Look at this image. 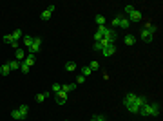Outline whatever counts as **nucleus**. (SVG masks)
Masks as SVG:
<instances>
[{
  "label": "nucleus",
  "instance_id": "nucleus-1",
  "mask_svg": "<svg viewBox=\"0 0 163 121\" xmlns=\"http://www.w3.org/2000/svg\"><path fill=\"white\" fill-rule=\"evenodd\" d=\"M160 112H161V105L160 103H145L140 109L138 114H141V116H149V118H158Z\"/></svg>",
  "mask_w": 163,
  "mask_h": 121
},
{
  "label": "nucleus",
  "instance_id": "nucleus-2",
  "mask_svg": "<svg viewBox=\"0 0 163 121\" xmlns=\"http://www.w3.org/2000/svg\"><path fill=\"white\" fill-rule=\"evenodd\" d=\"M136 96H138L136 92H129L127 96L123 98V105H125V109H127L129 112H132V114H134V101H136Z\"/></svg>",
  "mask_w": 163,
  "mask_h": 121
},
{
  "label": "nucleus",
  "instance_id": "nucleus-3",
  "mask_svg": "<svg viewBox=\"0 0 163 121\" xmlns=\"http://www.w3.org/2000/svg\"><path fill=\"white\" fill-rule=\"evenodd\" d=\"M107 33H109V27H107V25H100V27L96 29V33H94V42H100V40H103Z\"/></svg>",
  "mask_w": 163,
  "mask_h": 121
},
{
  "label": "nucleus",
  "instance_id": "nucleus-4",
  "mask_svg": "<svg viewBox=\"0 0 163 121\" xmlns=\"http://www.w3.org/2000/svg\"><path fill=\"white\" fill-rule=\"evenodd\" d=\"M40 49H42V38L35 36V42H33V45L29 47V54H36Z\"/></svg>",
  "mask_w": 163,
  "mask_h": 121
},
{
  "label": "nucleus",
  "instance_id": "nucleus-5",
  "mask_svg": "<svg viewBox=\"0 0 163 121\" xmlns=\"http://www.w3.org/2000/svg\"><path fill=\"white\" fill-rule=\"evenodd\" d=\"M145 103H147V99H145L143 96H140V94H138V96H136V101H134V114H138L140 109H141V107H143Z\"/></svg>",
  "mask_w": 163,
  "mask_h": 121
},
{
  "label": "nucleus",
  "instance_id": "nucleus-6",
  "mask_svg": "<svg viewBox=\"0 0 163 121\" xmlns=\"http://www.w3.org/2000/svg\"><path fill=\"white\" fill-rule=\"evenodd\" d=\"M114 52H116V45H107V47H103V49H101V54H103L105 58H109V56H112Z\"/></svg>",
  "mask_w": 163,
  "mask_h": 121
},
{
  "label": "nucleus",
  "instance_id": "nucleus-7",
  "mask_svg": "<svg viewBox=\"0 0 163 121\" xmlns=\"http://www.w3.org/2000/svg\"><path fill=\"white\" fill-rule=\"evenodd\" d=\"M141 18H143V15H141L138 9H134L132 13H129V22H140Z\"/></svg>",
  "mask_w": 163,
  "mask_h": 121
},
{
  "label": "nucleus",
  "instance_id": "nucleus-8",
  "mask_svg": "<svg viewBox=\"0 0 163 121\" xmlns=\"http://www.w3.org/2000/svg\"><path fill=\"white\" fill-rule=\"evenodd\" d=\"M53 11H54V5H49L47 9H44L42 13H40V18H42V20H49L51 15H53Z\"/></svg>",
  "mask_w": 163,
  "mask_h": 121
},
{
  "label": "nucleus",
  "instance_id": "nucleus-9",
  "mask_svg": "<svg viewBox=\"0 0 163 121\" xmlns=\"http://www.w3.org/2000/svg\"><path fill=\"white\" fill-rule=\"evenodd\" d=\"M152 38H154V35H152L151 31L141 29V40H143V42H152Z\"/></svg>",
  "mask_w": 163,
  "mask_h": 121
},
{
  "label": "nucleus",
  "instance_id": "nucleus-10",
  "mask_svg": "<svg viewBox=\"0 0 163 121\" xmlns=\"http://www.w3.org/2000/svg\"><path fill=\"white\" fill-rule=\"evenodd\" d=\"M56 103H58V105H65V103H67V94H65L64 90L56 94Z\"/></svg>",
  "mask_w": 163,
  "mask_h": 121
},
{
  "label": "nucleus",
  "instance_id": "nucleus-11",
  "mask_svg": "<svg viewBox=\"0 0 163 121\" xmlns=\"http://www.w3.org/2000/svg\"><path fill=\"white\" fill-rule=\"evenodd\" d=\"M129 25H131V22H129V18L121 15V16H120V25H118V27H121V29H129Z\"/></svg>",
  "mask_w": 163,
  "mask_h": 121
},
{
  "label": "nucleus",
  "instance_id": "nucleus-12",
  "mask_svg": "<svg viewBox=\"0 0 163 121\" xmlns=\"http://www.w3.org/2000/svg\"><path fill=\"white\" fill-rule=\"evenodd\" d=\"M35 62H36V56H35V54H27V56L24 58V63H25V65H29V67H31V65H35Z\"/></svg>",
  "mask_w": 163,
  "mask_h": 121
},
{
  "label": "nucleus",
  "instance_id": "nucleus-13",
  "mask_svg": "<svg viewBox=\"0 0 163 121\" xmlns=\"http://www.w3.org/2000/svg\"><path fill=\"white\" fill-rule=\"evenodd\" d=\"M33 42H35V36H31V35H27V36H24V45L29 49V47L33 45Z\"/></svg>",
  "mask_w": 163,
  "mask_h": 121
},
{
  "label": "nucleus",
  "instance_id": "nucleus-14",
  "mask_svg": "<svg viewBox=\"0 0 163 121\" xmlns=\"http://www.w3.org/2000/svg\"><path fill=\"white\" fill-rule=\"evenodd\" d=\"M74 89H76V83H67V85H62V90L67 94V92H73Z\"/></svg>",
  "mask_w": 163,
  "mask_h": 121
},
{
  "label": "nucleus",
  "instance_id": "nucleus-15",
  "mask_svg": "<svg viewBox=\"0 0 163 121\" xmlns=\"http://www.w3.org/2000/svg\"><path fill=\"white\" fill-rule=\"evenodd\" d=\"M20 63H22V62H18V60L8 62V65H9V69H11V71H16V69H20Z\"/></svg>",
  "mask_w": 163,
  "mask_h": 121
},
{
  "label": "nucleus",
  "instance_id": "nucleus-16",
  "mask_svg": "<svg viewBox=\"0 0 163 121\" xmlns=\"http://www.w3.org/2000/svg\"><path fill=\"white\" fill-rule=\"evenodd\" d=\"M18 110H20V114H22V118L25 119L27 118V112H29V107H27V105H20Z\"/></svg>",
  "mask_w": 163,
  "mask_h": 121
},
{
  "label": "nucleus",
  "instance_id": "nucleus-17",
  "mask_svg": "<svg viewBox=\"0 0 163 121\" xmlns=\"http://www.w3.org/2000/svg\"><path fill=\"white\" fill-rule=\"evenodd\" d=\"M9 72H11V69H9V65H8V63H4L2 67H0V74H2V76H8Z\"/></svg>",
  "mask_w": 163,
  "mask_h": 121
},
{
  "label": "nucleus",
  "instance_id": "nucleus-18",
  "mask_svg": "<svg viewBox=\"0 0 163 121\" xmlns=\"http://www.w3.org/2000/svg\"><path fill=\"white\" fill-rule=\"evenodd\" d=\"M13 42H18L20 38H22V29H15V33H13Z\"/></svg>",
  "mask_w": 163,
  "mask_h": 121
},
{
  "label": "nucleus",
  "instance_id": "nucleus-19",
  "mask_svg": "<svg viewBox=\"0 0 163 121\" xmlns=\"http://www.w3.org/2000/svg\"><path fill=\"white\" fill-rule=\"evenodd\" d=\"M125 44H127V45H134V44H136V38H134L132 35H125Z\"/></svg>",
  "mask_w": 163,
  "mask_h": 121
},
{
  "label": "nucleus",
  "instance_id": "nucleus-20",
  "mask_svg": "<svg viewBox=\"0 0 163 121\" xmlns=\"http://www.w3.org/2000/svg\"><path fill=\"white\" fill-rule=\"evenodd\" d=\"M91 74H92V71H91V67H89V65L82 67V76H91Z\"/></svg>",
  "mask_w": 163,
  "mask_h": 121
},
{
  "label": "nucleus",
  "instance_id": "nucleus-21",
  "mask_svg": "<svg viewBox=\"0 0 163 121\" xmlns=\"http://www.w3.org/2000/svg\"><path fill=\"white\" fill-rule=\"evenodd\" d=\"M143 29L151 31L152 35H156V33H158V27H156V25H152V24H145V27H143Z\"/></svg>",
  "mask_w": 163,
  "mask_h": 121
},
{
  "label": "nucleus",
  "instance_id": "nucleus-22",
  "mask_svg": "<svg viewBox=\"0 0 163 121\" xmlns=\"http://www.w3.org/2000/svg\"><path fill=\"white\" fill-rule=\"evenodd\" d=\"M11 118H13V119H16V121H18V119H24V118H22V114H20V110H18V109H15V110L11 112Z\"/></svg>",
  "mask_w": 163,
  "mask_h": 121
},
{
  "label": "nucleus",
  "instance_id": "nucleus-23",
  "mask_svg": "<svg viewBox=\"0 0 163 121\" xmlns=\"http://www.w3.org/2000/svg\"><path fill=\"white\" fill-rule=\"evenodd\" d=\"M24 58H25V52L22 49H16V60L18 62H24Z\"/></svg>",
  "mask_w": 163,
  "mask_h": 121
},
{
  "label": "nucleus",
  "instance_id": "nucleus-24",
  "mask_svg": "<svg viewBox=\"0 0 163 121\" xmlns=\"http://www.w3.org/2000/svg\"><path fill=\"white\" fill-rule=\"evenodd\" d=\"M94 20H96L98 27H100V25H105V18H103V15H96V18H94Z\"/></svg>",
  "mask_w": 163,
  "mask_h": 121
},
{
  "label": "nucleus",
  "instance_id": "nucleus-25",
  "mask_svg": "<svg viewBox=\"0 0 163 121\" xmlns=\"http://www.w3.org/2000/svg\"><path fill=\"white\" fill-rule=\"evenodd\" d=\"M89 67H91V71H92V72H94V71H98V69H100V62H96V60H94V62L89 63Z\"/></svg>",
  "mask_w": 163,
  "mask_h": 121
},
{
  "label": "nucleus",
  "instance_id": "nucleus-26",
  "mask_svg": "<svg viewBox=\"0 0 163 121\" xmlns=\"http://www.w3.org/2000/svg\"><path fill=\"white\" fill-rule=\"evenodd\" d=\"M47 96H49V92H42V94H38V96H36V101H38V103H42Z\"/></svg>",
  "mask_w": 163,
  "mask_h": 121
},
{
  "label": "nucleus",
  "instance_id": "nucleus-27",
  "mask_svg": "<svg viewBox=\"0 0 163 121\" xmlns=\"http://www.w3.org/2000/svg\"><path fill=\"white\" fill-rule=\"evenodd\" d=\"M74 69H76V63L74 62H67L65 63V71H74Z\"/></svg>",
  "mask_w": 163,
  "mask_h": 121
},
{
  "label": "nucleus",
  "instance_id": "nucleus-28",
  "mask_svg": "<svg viewBox=\"0 0 163 121\" xmlns=\"http://www.w3.org/2000/svg\"><path fill=\"white\" fill-rule=\"evenodd\" d=\"M51 89H53V92H62V85H60V83H53V87H51Z\"/></svg>",
  "mask_w": 163,
  "mask_h": 121
},
{
  "label": "nucleus",
  "instance_id": "nucleus-29",
  "mask_svg": "<svg viewBox=\"0 0 163 121\" xmlns=\"http://www.w3.org/2000/svg\"><path fill=\"white\" fill-rule=\"evenodd\" d=\"M2 40H4V44H13V36L11 35H5Z\"/></svg>",
  "mask_w": 163,
  "mask_h": 121
},
{
  "label": "nucleus",
  "instance_id": "nucleus-30",
  "mask_svg": "<svg viewBox=\"0 0 163 121\" xmlns=\"http://www.w3.org/2000/svg\"><path fill=\"white\" fill-rule=\"evenodd\" d=\"M20 71H22V72H29V65H25L22 62V63H20Z\"/></svg>",
  "mask_w": 163,
  "mask_h": 121
},
{
  "label": "nucleus",
  "instance_id": "nucleus-31",
  "mask_svg": "<svg viewBox=\"0 0 163 121\" xmlns=\"http://www.w3.org/2000/svg\"><path fill=\"white\" fill-rule=\"evenodd\" d=\"M101 49H103L101 42H94V51H100V52H101Z\"/></svg>",
  "mask_w": 163,
  "mask_h": 121
},
{
  "label": "nucleus",
  "instance_id": "nucleus-32",
  "mask_svg": "<svg viewBox=\"0 0 163 121\" xmlns=\"http://www.w3.org/2000/svg\"><path fill=\"white\" fill-rule=\"evenodd\" d=\"M136 7H134V5H125V13H127V15H129V13H132Z\"/></svg>",
  "mask_w": 163,
  "mask_h": 121
},
{
  "label": "nucleus",
  "instance_id": "nucleus-33",
  "mask_svg": "<svg viewBox=\"0 0 163 121\" xmlns=\"http://www.w3.org/2000/svg\"><path fill=\"white\" fill-rule=\"evenodd\" d=\"M84 82H85V76H82V74H80V76L76 78V85H78V83H84Z\"/></svg>",
  "mask_w": 163,
  "mask_h": 121
}]
</instances>
